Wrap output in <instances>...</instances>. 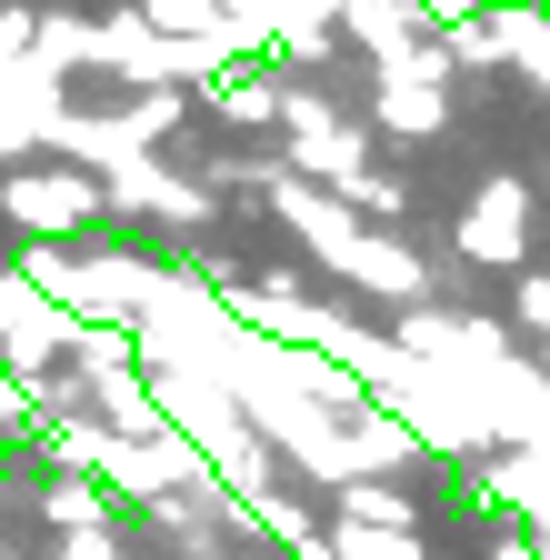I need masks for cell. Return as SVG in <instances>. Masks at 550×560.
<instances>
[{
	"label": "cell",
	"mask_w": 550,
	"mask_h": 560,
	"mask_svg": "<svg viewBox=\"0 0 550 560\" xmlns=\"http://www.w3.org/2000/svg\"><path fill=\"white\" fill-rule=\"evenodd\" d=\"M410 11H421V31H431V40H450V31H470V21H480V0H410Z\"/></svg>",
	"instance_id": "30bf717a"
},
{
	"label": "cell",
	"mask_w": 550,
	"mask_h": 560,
	"mask_svg": "<svg viewBox=\"0 0 550 560\" xmlns=\"http://www.w3.org/2000/svg\"><path fill=\"white\" fill-rule=\"evenodd\" d=\"M101 200H110V210H130V221H161V231H211V221H221V200L200 190L190 171H161V161L110 171V180H101Z\"/></svg>",
	"instance_id": "3957f363"
},
{
	"label": "cell",
	"mask_w": 550,
	"mask_h": 560,
	"mask_svg": "<svg viewBox=\"0 0 550 560\" xmlns=\"http://www.w3.org/2000/svg\"><path fill=\"white\" fill-rule=\"evenodd\" d=\"M281 171L311 180V190H351V180L371 171V130L340 120V110L311 101V91H281Z\"/></svg>",
	"instance_id": "7a4b0ae2"
},
{
	"label": "cell",
	"mask_w": 550,
	"mask_h": 560,
	"mask_svg": "<svg viewBox=\"0 0 550 560\" xmlns=\"http://www.w3.org/2000/svg\"><path fill=\"white\" fill-rule=\"evenodd\" d=\"M511 311H520V330L550 340V270H520V280H511Z\"/></svg>",
	"instance_id": "9c48e42d"
},
{
	"label": "cell",
	"mask_w": 550,
	"mask_h": 560,
	"mask_svg": "<svg viewBox=\"0 0 550 560\" xmlns=\"http://www.w3.org/2000/svg\"><path fill=\"white\" fill-rule=\"evenodd\" d=\"M520 250H530V190H520V180H480L470 210H460V260H480V270L501 260V270H511Z\"/></svg>",
	"instance_id": "277c9868"
},
{
	"label": "cell",
	"mask_w": 550,
	"mask_h": 560,
	"mask_svg": "<svg viewBox=\"0 0 550 560\" xmlns=\"http://www.w3.org/2000/svg\"><path fill=\"white\" fill-rule=\"evenodd\" d=\"M0 221H11V241H31V250H81L110 221V200L71 161H21V171H0Z\"/></svg>",
	"instance_id": "6da1fadb"
},
{
	"label": "cell",
	"mask_w": 550,
	"mask_h": 560,
	"mask_svg": "<svg viewBox=\"0 0 550 560\" xmlns=\"http://www.w3.org/2000/svg\"><path fill=\"white\" fill-rule=\"evenodd\" d=\"M171 560H221V550H171Z\"/></svg>",
	"instance_id": "7c38bea8"
},
{
	"label": "cell",
	"mask_w": 550,
	"mask_h": 560,
	"mask_svg": "<svg viewBox=\"0 0 550 560\" xmlns=\"http://www.w3.org/2000/svg\"><path fill=\"white\" fill-rule=\"evenodd\" d=\"M340 521L351 530H390V540H421V501L390 480H340Z\"/></svg>",
	"instance_id": "8992f818"
},
{
	"label": "cell",
	"mask_w": 550,
	"mask_h": 560,
	"mask_svg": "<svg viewBox=\"0 0 550 560\" xmlns=\"http://www.w3.org/2000/svg\"><path fill=\"white\" fill-rule=\"evenodd\" d=\"M0 11H11V0H0Z\"/></svg>",
	"instance_id": "4fadbf2b"
},
{
	"label": "cell",
	"mask_w": 550,
	"mask_h": 560,
	"mask_svg": "<svg viewBox=\"0 0 550 560\" xmlns=\"http://www.w3.org/2000/svg\"><path fill=\"white\" fill-rule=\"evenodd\" d=\"M60 560H110V530H81L71 550H60Z\"/></svg>",
	"instance_id": "8fae6325"
},
{
	"label": "cell",
	"mask_w": 550,
	"mask_h": 560,
	"mask_svg": "<svg viewBox=\"0 0 550 560\" xmlns=\"http://www.w3.org/2000/svg\"><path fill=\"white\" fill-rule=\"evenodd\" d=\"M200 110H221L231 130H281V81L270 70H221V81H200Z\"/></svg>",
	"instance_id": "5b68a950"
},
{
	"label": "cell",
	"mask_w": 550,
	"mask_h": 560,
	"mask_svg": "<svg viewBox=\"0 0 550 560\" xmlns=\"http://www.w3.org/2000/svg\"><path fill=\"white\" fill-rule=\"evenodd\" d=\"M40 511L81 540V530H110V490H101V480H50V501H40Z\"/></svg>",
	"instance_id": "ba28073f"
},
{
	"label": "cell",
	"mask_w": 550,
	"mask_h": 560,
	"mask_svg": "<svg viewBox=\"0 0 550 560\" xmlns=\"http://www.w3.org/2000/svg\"><path fill=\"white\" fill-rule=\"evenodd\" d=\"M141 31H161V40H211V31H231V11H221V0H141Z\"/></svg>",
	"instance_id": "52a82bcc"
}]
</instances>
